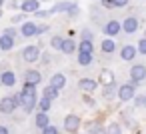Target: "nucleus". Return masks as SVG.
I'll return each mask as SVG.
<instances>
[{
  "label": "nucleus",
  "mask_w": 146,
  "mask_h": 134,
  "mask_svg": "<svg viewBox=\"0 0 146 134\" xmlns=\"http://www.w3.org/2000/svg\"><path fill=\"white\" fill-rule=\"evenodd\" d=\"M20 98H22V106L26 112H30L36 104V86H30V84H24L22 92H20Z\"/></svg>",
  "instance_id": "f257e3e1"
},
{
  "label": "nucleus",
  "mask_w": 146,
  "mask_h": 134,
  "mask_svg": "<svg viewBox=\"0 0 146 134\" xmlns=\"http://www.w3.org/2000/svg\"><path fill=\"white\" fill-rule=\"evenodd\" d=\"M134 92H136V84H134V82H130V84H122L120 90H118V98H120L122 102H128V100H132Z\"/></svg>",
  "instance_id": "f03ea898"
},
{
  "label": "nucleus",
  "mask_w": 146,
  "mask_h": 134,
  "mask_svg": "<svg viewBox=\"0 0 146 134\" xmlns=\"http://www.w3.org/2000/svg\"><path fill=\"white\" fill-rule=\"evenodd\" d=\"M130 78H132L134 84H136V82H142V80L146 78V66H142V64L132 66V70H130Z\"/></svg>",
  "instance_id": "7ed1b4c3"
},
{
  "label": "nucleus",
  "mask_w": 146,
  "mask_h": 134,
  "mask_svg": "<svg viewBox=\"0 0 146 134\" xmlns=\"http://www.w3.org/2000/svg\"><path fill=\"white\" fill-rule=\"evenodd\" d=\"M38 56H40L38 46H26V48H24V52H22V58H24L26 62H36V60H38Z\"/></svg>",
  "instance_id": "20e7f679"
},
{
  "label": "nucleus",
  "mask_w": 146,
  "mask_h": 134,
  "mask_svg": "<svg viewBox=\"0 0 146 134\" xmlns=\"http://www.w3.org/2000/svg\"><path fill=\"white\" fill-rule=\"evenodd\" d=\"M78 126H80V118H78V116H74V114L66 116V120H64V128H66L68 132H76Z\"/></svg>",
  "instance_id": "39448f33"
},
{
  "label": "nucleus",
  "mask_w": 146,
  "mask_h": 134,
  "mask_svg": "<svg viewBox=\"0 0 146 134\" xmlns=\"http://www.w3.org/2000/svg\"><path fill=\"white\" fill-rule=\"evenodd\" d=\"M114 72L112 70H100V84L102 86H112L114 84Z\"/></svg>",
  "instance_id": "423d86ee"
},
{
  "label": "nucleus",
  "mask_w": 146,
  "mask_h": 134,
  "mask_svg": "<svg viewBox=\"0 0 146 134\" xmlns=\"http://www.w3.org/2000/svg\"><path fill=\"white\" fill-rule=\"evenodd\" d=\"M38 6H40L38 0H22V4H20L22 12H36Z\"/></svg>",
  "instance_id": "0eeeda50"
},
{
  "label": "nucleus",
  "mask_w": 146,
  "mask_h": 134,
  "mask_svg": "<svg viewBox=\"0 0 146 134\" xmlns=\"http://www.w3.org/2000/svg\"><path fill=\"white\" fill-rule=\"evenodd\" d=\"M24 80H26V84L36 86V84L42 80V76H40V72H36V70H28V72H26V76H24Z\"/></svg>",
  "instance_id": "6e6552de"
},
{
  "label": "nucleus",
  "mask_w": 146,
  "mask_h": 134,
  "mask_svg": "<svg viewBox=\"0 0 146 134\" xmlns=\"http://www.w3.org/2000/svg\"><path fill=\"white\" fill-rule=\"evenodd\" d=\"M64 84H66V78H64V74H54V76L50 78V86H52V88H56V90L64 88Z\"/></svg>",
  "instance_id": "1a4fd4ad"
},
{
  "label": "nucleus",
  "mask_w": 146,
  "mask_h": 134,
  "mask_svg": "<svg viewBox=\"0 0 146 134\" xmlns=\"http://www.w3.org/2000/svg\"><path fill=\"white\" fill-rule=\"evenodd\" d=\"M14 108L16 106H14L12 98H2V100H0V110H2V114H10Z\"/></svg>",
  "instance_id": "9d476101"
},
{
  "label": "nucleus",
  "mask_w": 146,
  "mask_h": 134,
  "mask_svg": "<svg viewBox=\"0 0 146 134\" xmlns=\"http://www.w3.org/2000/svg\"><path fill=\"white\" fill-rule=\"evenodd\" d=\"M104 32H106L108 36H116V34L120 32V24H118L116 20H110V22L106 24V28H104Z\"/></svg>",
  "instance_id": "9b49d317"
},
{
  "label": "nucleus",
  "mask_w": 146,
  "mask_h": 134,
  "mask_svg": "<svg viewBox=\"0 0 146 134\" xmlns=\"http://www.w3.org/2000/svg\"><path fill=\"white\" fill-rule=\"evenodd\" d=\"M124 30H126L128 34L136 32V30H138V20H136V18H126V20H124Z\"/></svg>",
  "instance_id": "f8f14e48"
},
{
  "label": "nucleus",
  "mask_w": 146,
  "mask_h": 134,
  "mask_svg": "<svg viewBox=\"0 0 146 134\" xmlns=\"http://www.w3.org/2000/svg\"><path fill=\"white\" fill-rule=\"evenodd\" d=\"M74 48H76L74 40H70V38H62V46H60V50H62V52L72 54V52H74Z\"/></svg>",
  "instance_id": "ddd939ff"
},
{
  "label": "nucleus",
  "mask_w": 146,
  "mask_h": 134,
  "mask_svg": "<svg viewBox=\"0 0 146 134\" xmlns=\"http://www.w3.org/2000/svg\"><path fill=\"white\" fill-rule=\"evenodd\" d=\"M34 34H36V24H34V22H26V24L22 26V36L30 38V36H34Z\"/></svg>",
  "instance_id": "4468645a"
},
{
  "label": "nucleus",
  "mask_w": 146,
  "mask_h": 134,
  "mask_svg": "<svg viewBox=\"0 0 146 134\" xmlns=\"http://www.w3.org/2000/svg\"><path fill=\"white\" fill-rule=\"evenodd\" d=\"M120 56H122V60H132L136 56V48L134 46H124L122 52H120Z\"/></svg>",
  "instance_id": "2eb2a0df"
},
{
  "label": "nucleus",
  "mask_w": 146,
  "mask_h": 134,
  "mask_svg": "<svg viewBox=\"0 0 146 134\" xmlns=\"http://www.w3.org/2000/svg\"><path fill=\"white\" fill-rule=\"evenodd\" d=\"M14 82H16V78H14V74H12L10 70L2 72V84H4V86H14Z\"/></svg>",
  "instance_id": "dca6fc26"
},
{
  "label": "nucleus",
  "mask_w": 146,
  "mask_h": 134,
  "mask_svg": "<svg viewBox=\"0 0 146 134\" xmlns=\"http://www.w3.org/2000/svg\"><path fill=\"white\" fill-rule=\"evenodd\" d=\"M80 88L86 90V92H92V90L96 88V82L90 80V78H82V80H80Z\"/></svg>",
  "instance_id": "f3484780"
},
{
  "label": "nucleus",
  "mask_w": 146,
  "mask_h": 134,
  "mask_svg": "<svg viewBox=\"0 0 146 134\" xmlns=\"http://www.w3.org/2000/svg\"><path fill=\"white\" fill-rule=\"evenodd\" d=\"M12 46H14V40H12L10 36H6V34H4L2 38H0V50H10Z\"/></svg>",
  "instance_id": "a211bd4d"
},
{
  "label": "nucleus",
  "mask_w": 146,
  "mask_h": 134,
  "mask_svg": "<svg viewBox=\"0 0 146 134\" xmlns=\"http://www.w3.org/2000/svg\"><path fill=\"white\" fill-rule=\"evenodd\" d=\"M50 122H48V116L44 114V112H40V114H36V126L38 128H46Z\"/></svg>",
  "instance_id": "6ab92c4d"
},
{
  "label": "nucleus",
  "mask_w": 146,
  "mask_h": 134,
  "mask_svg": "<svg viewBox=\"0 0 146 134\" xmlns=\"http://www.w3.org/2000/svg\"><path fill=\"white\" fill-rule=\"evenodd\" d=\"M56 96H58V90H56V88H52V86H46V88H44V98H46V100L52 102Z\"/></svg>",
  "instance_id": "aec40b11"
},
{
  "label": "nucleus",
  "mask_w": 146,
  "mask_h": 134,
  "mask_svg": "<svg viewBox=\"0 0 146 134\" xmlns=\"http://www.w3.org/2000/svg\"><path fill=\"white\" fill-rule=\"evenodd\" d=\"M80 54H92V42L82 40L80 42Z\"/></svg>",
  "instance_id": "412c9836"
},
{
  "label": "nucleus",
  "mask_w": 146,
  "mask_h": 134,
  "mask_svg": "<svg viewBox=\"0 0 146 134\" xmlns=\"http://www.w3.org/2000/svg\"><path fill=\"white\" fill-rule=\"evenodd\" d=\"M114 48H116L114 40H110V38H108V40H104V42H102V50H104V52H114Z\"/></svg>",
  "instance_id": "4be33fe9"
},
{
  "label": "nucleus",
  "mask_w": 146,
  "mask_h": 134,
  "mask_svg": "<svg viewBox=\"0 0 146 134\" xmlns=\"http://www.w3.org/2000/svg\"><path fill=\"white\" fill-rule=\"evenodd\" d=\"M90 62H92V54H78V64L88 66Z\"/></svg>",
  "instance_id": "5701e85b"
},
{
  "label": "nucleus",
  "mask_w": 146,
  "mask_h": 134,
  "mask_svg": "<svg viewBox=\"0 0 146 134\" xmlns=\"http://www.w3.org/2000/svg\"><path fill=\"white\" fill-rule=\"evenodd\" d=\"M38 104H40V110H42L44 114H46V112L50 110V106H52V102H50V100H46V98H42V100H40Z\"/></svg>",
  "instance_id": "b1692460"
},
{
  "label": "nucleus",
  "mask_w": 146,
  "mask_h": 134,
  "mask_svg": "<svg viewBox=\"0 0 146 134\" xmlns=\"http://www.w3.org/2000/svg\"><path fill=\"white\" fill-rule=\"evenodd\" d=\"M42 134H58V130H56V126H46V128H42Z\"/></svg>",
  "instance_id": "393cba45"
},
{
  "label": "nucleus",
  "mask_w": 146,
  "mask_h": 134,
  "mask_svg": "<svg viewBox=\"0 0 146 134\" xmlns=\"http://www.w3.org/2000/svg\"><path fill=\"white\" fill-rule=\"evenodd\" d=\"M60 46H62V38H60V36L52 38V48H58V50H60Z\"/></svg>",
  "instance_id": "a878e982"
},
{
  "label": "nucleus",
  "mask_w": 146,
  "mask_h": 134,
  "mask_svg": "<svg viewBox=\"0 0 146 134\" xmlns=\"http://www.w3.org/2000/svg\"><path fill=\"white\" fill-rule=\"evenodd\" d=\"M138 52H140V54H146V38L140 40V44H138Z\"/></svg>",
  "instance_id": "bb28decb"
},
{
  "label": "nucleus",
  "mask_w": 146,
  "mask_h": 134,
  "mask_svg": "<svg viewBox=\"0 0 146 134\" xmlns=\"http://www.w3.org/2000/svg\"><path fill=\"white\" fill-rule=\"evenodd\" d=\"M108 134H120V126H118V124H112V126L108 128Z\"/></svg>",
  "instance_id": "cd10ccee"
},
{
  "label": "nucleus",
  "mask_w": 146,
  "mask_h": 134,
  "mask_svg": "<svg viewBox=\"0 0 146 134\" xmlns=\"http://www.w3.org/2000/svg\"><path fill=\"white\" fill-rule=\"evenodd\" d=\"M112 2H114V6L122 8V6H126V4H128V0H112Z\"/></svg>",
  "instance_id": "c85d7f7f"
},
{
  "label": "nucleus",
  "mask_w": 146,
  "mask_h": 134,
  "mask_svg": "<svg viewBox=\"0 0 146 134\" xmlns=\"http://www.w3.org/2000/svg\"><path fill=\"white\" fill-rule=\"evenodd\" d=\"M112 86H114V84H112ZM112 86H106V90H104V96H106V98H110V96L114 94V88H112Z\"/></svg>",
  "instance_id": "c756f323"
},
{
  "label": "nucleus",
  "mask_w": 146,
  "mask_h": 134,
  "mask_svg": "<svg viewBox=\"0 0 146 134\" xmlns=\"http://www.w3.org/2000/svg\"><path fill=\"white\" fill-rule=\"evenodd\" d=\"M102 6L104 8H114V2L112 0H102Z\"/></svg>",
  "instance_id": "7c9ffc66"
},
{
  "label": "nucleus",
  "mask_w": 146,
  "mask_h": 134,
  "mask_svg": "<svg viewBox=\"0 0 146 134\" xmlns=\"http://www.w3.org/2000/svg\"><path fill=\"white\" fill-rule=\"evenodd\" d=\"M82 40H88V42H90V32H88V30L82 32Z\"/></svg>",
  "instance_id": "2f4dec72"
},
{
  "label": "nucleus",
  "mask_w": 146,
  "mask_h": 134,
  "mask_svg": "<svg viewBox=\"0 0 146 134\" xmlns=\"http://www.w3.org/2000/svg\"><path fill=\"white\" fill-rule=\"evenodd\" d=\"M20 4H22V0H12V8H20Z\"/></svg>",
  "instance_id": "473e14b6"
},
{
  "label": "nucleus",
  "mask_w": 146,
  "mask_h": 134,
  "mask_svg": "<svg viewBox=\"0 0 146 134\" xmlns=\"http://www.w3.org/2000/svg\"><path fill=\"white\" fill-rule=\"evenodd\" d=\"M0 134H8V128L6 126H0Z\"/></svg>",
  "instance_id": "72a5a7b5"
},
{
  "label": "nucleus",
  "mask_w": 146,
  "mask_h": 134,
  "mask_svg": "<svg viewBox=\"0 0 146 134\" xmlns=\"http://www.w3.org/2000/svg\"><path fill=\"white\" fill-rule=\"evenodd\" d=\"M22 18H24V14H20V16H14V20H12V22H20Z\"/></svg>",
  "instance_id": "f704fd0d"
},
{
  "label": "nucleus",
  "mask_w": 146,
  "mask_h": 134,
  "mask_svg": "<svg viewBox=\"0 0 146 134\" xmlns=\"http://www.w3.org/2000/svg\"><path fill=\"white\" fill-rule=\"evenodd\" d=\"M0 16H2V8H0Z\"/></svg>",
  "instance_id": "c9c22d12"
},
{
  "label": "nucleus",
  "mask_w": 146,
  "mask_h": 134,
  "mask_svg": "<svg viewBox=\"0 0 146 134\" xmlns=\"http://www.w3.org/2000/svg\"><path fill=\"white\" fill-rule=\"evenodd\" d=\"M144 104H146V96H144Z\"/></svg>",
  "instance_id": "e433bc0d"
},
{
  "label": "nucleus",
  "mask_w": 146,
  "mask_h": 134,
  "mask_svg": "<svg viewBox=\"0 0 146 134\" xmlns=\"http://www.w3.org/2000/svg\"><path fill=\"white\" fill-rule=\"evenodd\" d=\"M2 2H4V0H0V4H2Z\"/></svg>",
  "instance_id": "4c0bfd02"
}]
</instances>
